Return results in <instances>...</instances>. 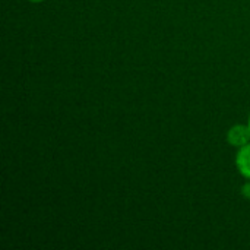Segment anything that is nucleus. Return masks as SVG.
<instances>
[{
  "label": "nucleus",
  "mask_w": 250,
  "mask_h": 250,
  "mask_svg": "<svg viewBox=\"0 0 250 250\" xmlns=\"http://www.w3.org/2000/svg\"><path fill=\"white\" fill-rule=\"evenodd\" d=\"M227 142L234 148H242L250 142V127L249 125H234L227 132Z\"/></svg>",
  "instance_id": "obj_1"
},
{
  "label": "nucleus",
  "mask_w": 250,
  "mask_h": 250,
  "mask_svg": "<svg viewBox=\"0 0 250 250\" xmlns=\"http://www.w3.org/2000/svg\"><path fill=\"white\" fill-rule=\"evenodd\" d=\"M236 166L239 173L250 180V142L248 145L239 148L237 154H236Z\"/></svg>",
  "instance_id": "obj_2"
},
{
  "label": "nucleus",
  "mask_w": 250,
  "mask_h": 250,
  "mask_svg": "<svg viewBox=\"0 0 250 250\" xmlns=\"http://www.w3.org/2000/svg\"><path fill=\"white\" fill-rule=\"evenodd\" d=\"M240 192H242V196H243V198H246V199H249L250 201V182L245 183V185L242 186Z\"/></svg>",
  "instance_id": "obj_3"
},
{
  "label": "nucleus",
  "mask_w": 250,
  "mask_h": 250,
  "mask_svg": "<svg viewBox=\"0 0 250 250\" xmlns=\"http://www.w3.org/2000/svg\"><path fill=\"white\" fill-rule=\"evenodd\" d=\"M31 3H42V1H45V0H29Z\"/></svg>",
  "instance_id": "obj_4"
},
{
  "label": "nucleus",
  "mask_w": 250,
  "mask_h": 250,
  "mask_svg": "<svg viewBox=\"0 0 250 250\" xmlns=\"http://www.w3.org/2000/svg\"><path fill=\"white\" fill-rule=\"evenodd\" d=\"M248 125H249V127H250V116H249V122H248Z\"/></svg>",
  "instance_id": "obj_5"
}]
</instances>
